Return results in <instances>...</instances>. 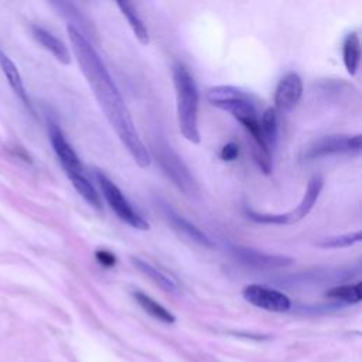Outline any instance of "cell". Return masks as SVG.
Masks as SVG:
<instances>
[{
  "label": "cell",
  "instance_id": "1",
  "mask_svg": "<svg viewBox=\"0 0 362 362\" xmlns=\"http://www.w3.org/2000/svg\"><path fill=\"white\" fill-rule=\"evenodd\" d=\"M66 31L79 69L90 86L107 122L134 163L140 168H147L151 163L150 153L139 137L129 109L103 61L79 28L69 24Z\"/></svg>",
  "mask_w": 362,
  "mask_h": 362
},
{
  "label": "cell",
  "instance_id": "2",
  "mask_svg": "<svg viewBox=\"0 0 362 362\" xmlns=\"http://www.w3.org/2000/svg\"><path fill=\"white\" fill-rule=\"evenodd\" d=\"M208 102L228 113H230L250 134L252 154L260 171L272 168V151L264 144L259 129V112L255 106L252 95L239 86L218 85L212 86L206 93Z\"/></svg>",
  "mask_w": 362,
  "mask_h": 362
},
{
  "label": "cell",
  "instance_id": "3",
  "mask_svg": "<svg viewBox=\"0 0 362 362\" xmlns=\"http://www.w3.org/2000/svg\"><path fill=\"white\" fill-rule=\"evenodd\" d=\"M173 82L175 89V105H177V119L181 134L192 144L201 141L198 130V88L197 83L182 64H175L173 66Z\"/></svg>",
  "mask_w": 362,
  "mask_h": 362
},
{
  "label": "cell",
  "instance_id": "4",
  "mask_svg": "<svg viewBox=\"0 0 362 362\" xmlns=\"http://www.w3.org/2000/svg\"><path fill=\"white\" fill-rule=\"evenodd\" d=\"M93 174L106 202L115 211L117 218L134 229L147 230L150 228L148 222L130 205V202L122 194L119 187L112 180H109L103 173L95 171Z\"/></svg>",
  "mask_w": 362,
  "mask_h": 362
},
{
  "label": "cell",
  "instance_id": "5",
  "mask_svg": "<svg viewBox=\"0 0 362 362\" xmlns=\"http://www.w3.org/2000/svg\"><path fill=\"white\" fill-rule=\"evenodd\" d=\"M242 296L249 304L272 313H286L291 307V301L284 293L262 284L246 286Z\"/></svg>",
  "mask_w": 362,
  "mask_h": 362
},
{
  "label": "cell",
  "instance_id": "6",
  "mask_svg": "<svg viewBox=\"0 0 362 362\" xmlns=\"http://www.w3.org/2000/svg\"><path fill=\"white\" fill-rule=\"evenodd\" d=\"M361 151V134L355 136H325L314 141L307 153V158H317L338 153H359Z\"/></svg>",
  "mask_w": 362,
  "mask_h": 362
},
{
  "label": "cell",
  "instance_id": "7",
  "mask_svg": "<svg viewBox=\"0 0 362 362\" xmlns=\"http://www.w3.org/2000/svg\"><path fill=\"white\" fill-rule=\"evenodd\" d=\"M49 141L52 144L54 153L58 157V161L61 163L66 177L75 175V174H85L78 154L66 141L64 133L55 123H49Z\"/></svg>",
  "mask_w": 362,
  "mask_h": 362
},
{
  "label": "cell",
  "instance_id": "8",
  "mask_svg": "<svg viewBox=\"0 0 362 362\" xmlns=\"http://www.w3.org/2000/svg\"><path fill=\"white\" fill-rule=\"evenodd\" d=\"M303 95V81L297 72H287L274 90V109L290 112L297 106Z\"/></svg>",
  "mask_w": 362,
  "mask_h": 362
},
{
  "label": "cell",
  "instance_id": "9",
  "mask_svg": "<svg viewBox=\"0 0 362 362\" xmlns=\"http://www.w3.org/2000/svg\"><path fill=\"white\" fill-rule=\"evenodd\" d=\"M233 256L252 267L257 269H273V267H281L288 266L293 263L291 257L283 256V255H274V253H266L253 247H245V246H232L230 247Z\"/></svg>",
  "mask_w": 362,
  "mask_h": 362
},
{
  "label": "cell",
  "instance_id": "10",
  "mask_svg": "<svg viewBox=\"0 0 362 362\" xmlns=\"http://www.w3.org/2000/svg\"><path fill=\"white\" fill-rule=\"evenodd\" d=\"M157 160L168 177H171L173 182L180 187V189H182L185 194H191V191H194V180L191 178L187 167L171 148L167 146L160 148Z\"/></svg>",
  "mask_w": 362,
  "mask_h": 362
},
{
  "label": "cell",
  "instance_id": "11",
  "mask_svg": "<svg viewBox=\"0 0 362 362\" xmlns=\"http://www.w3.org/2000/svg\"><path fill=\"white\" fill-rule=\"evenodd\" d=\"M160 209L164 215V218L168 221V223L182 236L194 240L195 243L204 246V247H214L215 243L212 242V239L204 233L198 226H195L194 223H191L188 219H185L182 215H180L177 211H174L167 202H161L160 204Z\"/></svg>",
  "mask_w": 362,
  "mask_h": 362
},
{
  "label": "cell",
  "instance_id": "12",
  "mask_svg": "<svg viewBox=\"0 0 362 362\" xmlns=\"http://www.w3.org/2000/svg\"><path fill=\"white\" fill-rule=\"evenodd\" d=\"M322 187H324V180L320 175H314V177L310 178V181L307 184V188H305V192H304L300 204L294 209H291L290 212L284 214L286 225L296 223V222L301 221L303 218H305L310 214V211L313 209L314 204L317 202V199L321 194Z\"/></svg>",
  "mask_w": 362,
  "mask_h": 362
},
{
  "label": "cell",
  "instance_id": "13",
  "mask_svg": "<svg viewBox=\"0 0 362 362\" xmlns=\"http://www.w3.org/2000/svg\"><path fill=\"white\" fill-rule=\"evenodd\" d=\"M31 33H33V37L37 40V42L41 44L47 51H49L61 64L66 65L71 62L69 51L59 38H57L54 34H51L49 31H47L40 25H33Z\"/></svg>",
  "mask_w": 362,
  "mask_h": 362
},
{
  "label": "cell",
  "instance_id": "14",
  "mask_svg": "<svg viewBox=\"0 0 362 362\" xmlns=\"http://www.w3.org/2000/svg\"><path fill=\"white\" fill-rule=\"evenodd\" d=\"M130 262L141 274L148 277L160 288H163L164 291H168V293H177V284L167 274H164L163 272L156 269L153 264H150L148 262H146L140 257H136V256H130Z\"/></svg>",
  "mask_w": 362,
  "mask_h": 362
},
{
  "label": "cell",
  "instance_id": "15",
  "mask_svg": "<svg viewBox=\"0 0 362 362\" xmlns=\"http://www.w3.org/2000/svg\"><path fill=\"white\" fill-rule=\"evenodd\" d=\"M0 66H1V71H3L4 76L7 78L11 89L14 90V93L30 107V100L27 98V92H25L23 79H21V75H20L16 64L1 49H0Z\"/></svg>",
  "mask_w": 362,
  "mask_h": 362
},
{
  "label": "cell",
  "instance_id": "16",
  "mask_svg": "<svg viewBox=\"0 0 362 362\" xmlns=\"http://www.w3.org/2000/svg\"><path fill=\"white\" fill-rule=\"evenodd\" d=\"M259 129L262 139L267 148L272 151L277 144L279 136V119L274 107H267L259 117Z\"/></svg>",
  "mask_w": 362,
  "mask_h": 362
},
{
  "label": "cell",
  "instance_id": "17",
  "mask_svg": "<svg viewBox=\"0 0 362 362\" xmlns=\"http://www.w3.org/2000/svg\"><path fill=\"white\" fill-rule=\"evenodd\" d=\"M342 59L346 72L354 76L356 74L361 59V42L356 33H349L342 44Z\"/></svg>",
  "mask_w": 362,
  "mask_h": 362
},
{
  "label": "cell",
  "instance_id": "18",
  "mask_svg": "<svg viewBox=\"0 0 362 362\" xmlns=\"http://www.w3.org/2000/svg\"><path fill=\"white\" fill-rule=\"evenodd\" d=\"M116 6L120 8L122 14L126 17V20H127L134 37L139 40V42L143 45H147L150 41L148 31H147L144 23L141 21V18L139 17V14L136 13L134 6L129 1H116Z\"/></svg>",
  "mask_w": 362,
  "mask_h": 362
},
{
  "label": "cell",
  "instance_id": "19",
  "mask_svg": "<svg viewBox=\"0 0 362 362\" xmlns=\"http://www.w3.org/2000/svg\"><path fill=\"white\" fill-rule=\"evenodd\" d=\"M134 300L137 301V304L153 318L167 322V324H173L175 321V317L160 303H157L154 298H151L150 296H147L143 291H134L133 293Z\"/></svg>",
  "mask_w": 362,
  "mask_h": 362
},
{
  "label": "cell",
  "instance_id": "20",
  "mask_svg": "<svg viewBox=\"0 0 362 362\" xmlns=\"http://www.w3.org/2000/svg\"><path fill=\"white\" fill-rule=\"evenodd\" d=\"M71 184L74 185V188L76 189V192L95 209H100L102 204H100V198L99 194L96 192V189L93 188V185L90 184V181L86 178L85 174H75V175H69L68 177Z\"/></svg>",
  "mask_w": 362,
  "mask_h": 362
},
{
  "label": "cell",
  "instance_id": "21",
  "mask_svg": "<svg viewBox=\"0 0 362 362\" xmlns=\"http://www.w3.org/2000/svg\"><path fill=\"white\" fill-rule=\"evenodd\" d=\"M327 297L334 298V300H339L342 303L346 304H356L361 301L362 298V293H361V283H355V284H344V286H335L332 288H329L327 293Z\"/></svg>",
  "mask_w": 362,
  "mask_h": 362
},
{
  "label": "cell",
  "instance_id": "22",
  "mask_svg": "<svg viewBox=\"0 0 362 362\" xmlns=\"http://www.w3.org/2000/svg\"><path fill=\"white\" fill-rule=\"evenodd\" d=\"M362 239V233L354 232V233H345V235H338V236H329V238H324L322 240L318 242V246L321 247H348L352 246L354 243L361 242Z\"/></svg>",
  "mask_w": 362,
  "mask_h": 362
},
{
  "label": "cell",
  "instance_id": "23",
  "mask_svg": "<svg viewBox=\"0 0 362 362\" xmlns=\"http://www.w3.org/2000/svg\"><path fill=\"white\" fill-rule=\"evenodd\" d=\"M219 156L223 161H233L239 156V146L233 141H229L225 146H222V148L219 151Z\"/></svg>",
  "mask_w": 362,
  "mask_h": 362
},
{
  "label": "cell",
  "instance_id": "24",
  "mask_svg": "<svg viewBox=\"0 0 362 362\" xmlns=\"http://www.w3.org/2000/svg\"><path fill=\"white\" fill-rule=\"evenodd\" d=\"M95 257H96V260H98L102 266H105V267H112V266H115V263H116V256H115L112 252L105 250V249L96 250V252H95Z\"/></svg>",
  "mask_w": 362,
  "mask_h": 362
}]
</instances>
